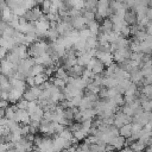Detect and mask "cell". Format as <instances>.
<instances>
[{
	"label": "cell",
	"mask_w": 152,
	"mask_h": 152,
	"mask_svg": "<svg viewBox=\"0 0 152 152\" xmlns=\"http://www.w3.org/2000/svg\"><path fill=\"white\" fill-rule=\"evenodd\" d=\"M78 110H80V113H81L82 121H84V120H93V119L96 116V112H95L94 108H90V109H83V110L78 109ZM82 121H81V122H82Z\"/></svg>",
	"instance_id": "cell-18"
},
{
	"label": "cell",
	"mask_w": 152,
	"mask_h": 152,
	"mask_svg": "<svg viewBox=\"0 0 152 152\" xmlns=\"http://www.w3.org/2000/svg\"><path fill=\"white\" fill-rule=\"evenodd\" d=\"M129 56H131V50L128 48H126V49H118V50H115L113 52V61H115L116 63L121 64L125 61L129 59Z\"/></svg>",
	"instance_id": "cell-4"
},
{
	"label": "cell",
	"mask_w": 152,
	"mask_h": 152,
	"mask_svg": "<svg viewBox=\"0 0 152 152\" xmlns=\"http://www.w3.org/2000/svg\"><path fill=\"white\" fill-rule=\"evenodd\" d=\"M18 109L17 106H7L5 108V118L8 120H14V113Z\"/></svg>",
	"instance_id": "cell-31"
},
{
	"label": "cell",
	"mask_w": 152,
	"mask_h": 152,
	"mask_svg": "<svg viewBox=\"0 0 152 152\" xmlns=\"http://www.w3.org/2000/svg\"><path fill=\"white\" fill-rule=\"evenodd\" d=\"M36 1L34 0H24V4H23V7L28 11V10H32L33 7H36Z\"/></svg>",
	"instance_id": "cell-43"
},
{
	"label": "cell",
	"mask_w": 152,
	"mask_h": 152,
	"mask_svg": "<svg viewBox=\"0 0 152 152\" xmlns=\"http://www.w3.org/2000/svg\"><path fill=\"white\" fill-rule=\"evenodd\" d=\"M10 144L8 142H4L2 140H0V151H7L10 148Z\"/></svg>",
	"instance_id": "cell-47"
},
{
	"label": "cell",
	"mask_w": 152,
	"mask_h": 152,
	"mask_svg": "<svg viewBox=\"0 0 152 152\" xmlns=\"http://www.w3.org/2000/svg\"><path fill=\"white\" fill-rule=\"evenodd\" d=\"M86 69L91 70V72H93L94 75H101V74L104 71V65H103L97 58L93 57V58L90 59V62L88 63V65L86 66Z\"/></svg>",
	"instance_id": "cell-5"
},
{
	"label": "cell",
	"mask_w": 152,
	"mask_h": 152,
	"mask_svg": "<svg viewBox=\"0 0 152 152\" xmlns=\"http://www.w3.org/2000/svg\"><path fill=\"white\" fill-rule=\"evenodd\" d=\"M7 152H19V151H18L17 148H14V147L12 146V147H10V148L7 150Z\"/></svg>",
	"instance_id": "cell-52"
},
{
	"label": "cell",
	"mask_w": 152,
	"mask_h": 152,
	"mask_svg": "<svg viewBox=\"0 0 152 152\" xmlns=\"http://www.w3.org/2000/svg\"><path fill=\"white\" fill-rule=\"evenodd\" d=\"M7 26H8V24H7V23H6V21H5V20H4L1 17H0V34L2 33V31H4V30L7 27Z\"/></svg>",
	"instance_id": "cell-48"
},
{
	"label": "cell",
	"mask_w": 152,
	"mask_h": 152,
	"mask_svg": "<svg viewBox=\"0 0 152 152\" xmlns=\"http://www.w3.org/2000/svg\"><path fill=\"white\" fill-rule=\"evenodd\" d=\"M14 121H17L18 124H23V125H27L31 122L30 119V114L27 112V109H17L14 113Z\"/></svg>",
	"instance_id": "cell-7"
},
{
	"label": "cell",
	"mask_w": 152,
	"mask_h": 152,
	"mask_svg": "<svg viewBox=\"0 0 152 152\" xmlns=\"http://www.w3.org/2000/svg\"><path fill=\"white\" fill-rule=\"evenodd\" d=\"M132 82L127 78V80H122V81H119V83H118V86L115 87L116 88V90L120 93V94H124L127 89H128V87H129V84H131Z\"/></svg>",
	"instance_id": "cell-29"
},
{
	"label": "cell",
	"mask_w": 152,
	"mask_h": 152,
	"mask_svg": "<svg viewBox=\"0 0 152 152\" xmlns=\"http://www.w3.org/2000/svg\"><path fill=\"white\" fill-rule=\"evenodd\" d=\"M46 37L50 39V42H51V43H53V42H56V40L58 39L59 33H58V31L56 30V27H50V30L48 31Z\"/></svg>",
	"instance_id": "cell-32"
},
{
	"label": "cell",
	"mask_w": 152,
	"mask_h": 152,
	"mask_svg": "<svg viewBox=\"0 0 152 152\" xmlns=\"http://www.w3.org/2000/svg\"><path fill=\"white\" fill-rule=\"evenodd\" d=\"M118 83H119V81L114 77H103V80H102V86H104L107 89L115 88L118 86Z\"/></svg>",
	"instance_id": "cell-27"
},
{
	"label": "cell",
	"mask_w": 152,
	"mask_h": 152,
	"mask_svg": "<svg viewBox=\"0 0 152 152\" xmlns=\"http://www.w3.org/2000/svg\"><path fill=\"white\" fill-rule=\"evenodd\" d=\"M145 27H146L145 32H146L147 34H151V36H152V20H150V21H148V24H147Z\"/></svg>",
	"instance_id": "cell-49"
},
{
	"label": "cell",
	"mask_w": 152,
	"mask_h": 152,
	"mask_svg": "<svg viewBox=\"0 0 152 152\" xmlns=\"http://www.w3.org/2000/svg\"><path fill=\"white\" fill-rule=\"evenodd\" d=\"M108 144L112 145L115 150H121L125 146V144H126V139L124 137H121V135H116V137L112 138Z\"/></svg>",
	"instance_id": "cell-13"
},
{
	"label": "cell",
	"mask_w": 152,
	"mask_h": 152,
	"mask_svg": "<svg viewBox=\"0 0 152 152\" xmlns=\"http://www.w3.org/2000/svg\"><path fill=\"white\" fill-rule=\"evenodd\" d=\"M53 74H55V77H56V78H61V80H64L65 82H66V81H68V78H69L68 71H66L64 68H62V66L57 68V69H56V71H55Z\"/></svg>",
	"instance_id": "cell-30"
},
{
	"label": "cell",
	"mask_w": 152,
	"mask_h": 152,
	"mask_svg": "<svg viewBox=\"0 0 152 152\" xmlns=\"http://www.w3.org/2000/svg\"><path fill=\"white\" fill-rule=\"evenodd\" d=\"M48 80V75L45 72L39 74L37 76H34V86H43Z\"/></svg>",
	"instance_id": "cell-37"
},
{
	"label": "cell",
	"mask_w": 152,
	"mask_h": 152,
	"mask_svg": "<svg viewBox=\"0 0 152 152\" xmlns=\"http://www.w3.org/2000/svg\"><path fill=\"white\" fill-rule=\"evenodd\" d=\"M132 122V118L124 114L121 110L120 112H116L114 114V122H113V126H115L116 128H120L121 126L126 125V124H131Z\"/></svg>",
	"instance_id": "cell-6"
},
{
	"label": "cell",
	"mask_w": 152,
	"mask_h": 152,
	"mask_svg": "<svg viewBox=\"0 0 152 152\" xmlns=\"http://www.w3.org/2000/svg\"><path fill=\"white\" fill-rule=\"evenodd\" d=\"M150 61H151V63H152V55L150 56Z\"/></svg>",
	"instance_id": "cell-54"
},
{
	"label": "cell",
	"mask_w": 152,
	"mask_h": 152,
	"mask_svg": "<svg viewBox=\"0 0 152 152\" xmlns=\"http://www.w3.org/2000/svg\"><path fill=\"white\" fill-rule=\"evenodd\" d=\"M51 82H52V84H53L55 87H57V88L61 89V90H63V89L65 88V86H66V82H65L64 80L56 78V77H53V78L51 80Z\"/></svg>",
	"instance_id": "cell-38"
},
{
	"label": "cell",
	"mask_w": 152,
	"mask_h": 152,
	"mask_svg": "<svg viewBox=\"0 0 152 152\" xmlns=\"http://www.w3.org/2000/svg\"><path fill=\"white\" fill-rule=\"evenodd\" d=\"M61 138H63L64 140H66V141H71V140H74V135H72V132L69 129V128H64L59 134H58Z\"/></svg>",
	"instance_id": "cell-35"
},
{
	"label": "cell",
	"mask_w": 152,
	"mask_h": 152,
	"mask_svg": "<svg viewBox=\"0 0 152 152\" xmlns=\"http://www.w3.org/2000/svg\"><path fill=\"white\" fill-rule=\"evenodd\" d=\"M88 30L90 31V36L93 37H97V34L100 33V24L96 20H93L88 24Z\"/></svg>",
	"instance_id": "cell-23"
},
{
	"label": "cell",
	"mask_w": 152,
	"mask_h": 152,
	"mask_svg": "<svg viewBox=\"0 0 152 152\" xmlns=\"http://www.w3.org/2000/svg\"><path fill=\"white\" fill-rule=\"evenodd\" d=\"M0 88H1V91H10L11 90L10 78L2 74H0Z\"/></svg>",
	"instance_id": "cell-22"
},
{
	"label": "cell",
	"mask_w": 152,
	"mask_h": 152,
	"mask_svg": "<svg viewBox=\"0 0 152 152\" xmlns=\"http://www.w3.org/2000/svg\"><path fill=\"white\" fill-rule=\"evenodd\" d=\"M20 99H23V93L11 88V90L8 91V97H7V101H8V102H12V103H17V102H18Z\"/></svg>",
	"instance_id": "cell-16"
},
{
	"label": "cell",
	"mask_w": 152,
	"mask_h": 152,
	"mask_svg": "<svg viewBox=\"0 0 152 152\" xmlns=\"http://www.w3.org/2000/svg\"><path fill=\"white\" fill-rule=\"evenodd\" d=\"M114 44V46H115V49L118 50V49H126V48H128L129 46V40L127 39V38H125V37H119L118 38V40L115 42V43H113Z\"/></svg>",
	"instance_id": "cell-26"
},
{
	"label": "cell",
	"mask_w": 152,
	"mask_h": 152,
	"mask_svg": "<svg viewBox=\"0 0 152 152\" xmlns=\"http://www.w3.org/2000/svg\"><path fill=\"white\" fill-rule=\"evenodd\" d=\"M118 131H119V135L124 137L125 139H128L131 137V134H132V125L131 124H126V125L121 126L120 128H118Z\"/></svg>",
	"instance_id": "cell-19"
},
{
	"label": "cell",
	"mask_w": 152,
	"mask_h": 152,
	"mask_svg": "<svg viewBox=\"0 0 152 152\" xmlns=\"http://www.w3.org/2000/svg\"><path fill=\"white\" fill-rule=\"evenodd\" d=\"M11 51H13L14 53H17L21 59H25V58L30 57V56H28V51H27V46H26V45H24V44L15 45Z\"/></svg>",
	"instance_id": "cell-12"
},
{
	"label": "cell",
	"mask_w": 152,
	"mask_h": 152,
	"mask_svg": "<svg viewBox=\"0 0 152 152\" xmlns=\"http://www.w3.org/2000/svg\"><path fill=\"white\" fill-rule=\"evenodd\" d=\"M78 36H80V38H81V39L87 40V38H89V37H90V31L88 30V27H84V28H82V30H80V31H78Z\"/></svg>",
	"instance_id": "cell-41"
},
{
	"label": "cell",
	"mask_w": 152,
	"mask_h": 152,
	"mask_svg": "<svg viewBox=\"0 0 152 152\" xmlns=\"http://www.w3.org/2000/svg\"><path fill=\"white\" fill-rule=\"evenodd\" d=\"M91 58L93 57L88 53V51L82 52V53H77V64L81 66H87Z\"/></svg>",
	"instance_id": "cell-15"
},
{
	"label": "cell",
	"mask_w": 152,
	"mask_h": 152,
	"mask_svg": "<svg viewBox=\"0 0 152 152\" xmlns=\"http://www.w3.org/2000/svg\"><path fill=\"white\" fill-rule=\"evenodd\" d=\"M34 1H36V5H37V6H39V5H42V4H43V1H44V0H34Z\"/></svg>",
	"instance_id": "cell-53"
},
{
	"label": "cell",
	"mask_w": 152,
	"mask_h": 152,
	"mask_svg": "<svg viewBox=\"0 0 152 152\" xmlns=\"http://www.w3.org/2000/svg\"><path fill=\"white\" fill-rule=\"evenodd\" d=\"M95 58H97L104 66L113 63V53L109 51H97L95 55Z\"/></svg>",
	"instance_id": "cell-9"
},
{
	"label": "cell",
	"mask_w": 152,
	"mask_h": 152,
	"mask_svg": "<svg viewBox=\"0 0 152 152\" xmlns=\"http://www.w3.org/2000/svg\"><path fill=\"white\" fill-rule=\"evenodd\" d=\"M97 1H109V0H97Z\"/></svg>",
	"instance_id": "cell-55"
},
{
	"label": "cell",
	"mask_w": 152,
	"mask_h": 152,
	"mask_svg": "<svg viewBox=\"0 0 152 152\" xmlns=\"http://www.w3.org/2000/svg\"><path fill=\"white\" fill-rule=\"evenodd\" d=\"M142 80H144V77H142V74H141L140 69H138V70H135V71H133V72L129 74V81L132 83H134V84L141 83Z\"/></svg>",
	"instance_id": "cell-21"
},
{
	"label": "cell",
	"mask_w": 152,
	"mask_h": 152,
	"mask_svg": "<svg viewBox=\"0 0 152 152\" xmlns=\"http://www.w3.org/2000/svg\"><path fill=\"white\" fill-rule=\"evenodd\" d=\"M82 17L84 18L86 20V24L88 25L90 21L95 20V13L91 12V11H86V10H82Z\"/></svg>",
	"instance_id": "cell-33"
},
{
	"label": "cell",
	"mask_w": 152,
	"mask_h": 152,
	"mask_svg": "<svg viewBox=\"0 0 152 152\" xmlns=\"http://www.w3.org/2000/svg\"><path fill=\"white\" fill-rule=\"evenodd\" d=\"M151 118H152V112H141L140 114H135V115H133V118H132V122H137V124H139L140 126H145L150 120H151Z\"/></svg>",
	"instance_id": "cell-8"
},
{
	"label": "cell",
	"mask_w": 152,
	"mask_h": 152,
	"mask_svg": "<svg viewBox=\"0 0 152 152\" xmlns=\"http://www.w3.org/2000/svg\"><path fill=\"white\" fill-rule=\"evenodd\" d=\"M44 71H45V69H44L43 65H40V64H34V65L31 68V70H30V75H31V76H37V75H39V74H43Z\"/></svg>",
	"instance_id": "cell-34"
},
{
	"label": "cell",
	"mask_w": 152,
	"mask_h": 152,
	"mask_svg": "<svg viewBox=\"0 0 152 152\" xmlns=\"http://www.w3.org/2000/svg\"><path fill=\"white\" fill-rule=\"evenodd\" d=\"M39 131H40L44 135H52V134H55L53 122H52V121L42 120V121L39 122Z\"/></svg>",
	"instance_id": "cell-10"
},
{
	"label": "cell",
	"mask_w": 152,
	"mask_h": 152,
	"mask_svg": "<svg viewBox=\"0 0 152 152\" xmlns=\"http://www.w3.org/2000/svg\"><path fill=\"white\" fill-rule=\"evenodd\" d=\"M15 106L18 107V109H27L28 101H26L25 99H20V100L17 102V104H15Z\"/></svg>",
	"instance_id": "cell-45"
},
{
	"label": "cell",
	"mask_w": 152,
	"mask_h": 152,
	"mask_svg": "<svg viewBox=\"0 0 152 152\" xmlns=\"http://www.w3.org/2000/svg\"><path fill=\"white\" fill-rule=\"evenodd\" d=\"M34 142L38 152H45L52 150V139L50 138H34Z\"/></svg>",
	"instance_id": "cell-3"
},
{
	"label": "cell",
	"mask_w": 152,
	"mask_h": 152,
	"mask_svg": "<svg viewBox=\"0 0 152 152\" xmlns=\"http://www.w3.org/2000/svg\"><path fill=\"white\" fill-rule=\"evenodd\" d=\"M86 42H87V48H88V50H90V49H96L97 45H99L97 37H93V36H90L89 38H87Z\"/></svg>",
	"instance_id": "cell-36"
},
{
	"label": "cell",
	"mask_w": 152,
	"mask_h": 152,
	"mask_svg": "<svg viewBox=\"0 0 152 152\" xmlns=\"http://www.w3.org/2000/svg\"><path fill=\"white\" fill-rule=\"evenodd\" d=\"M72 135H74V139L75 140H83V139H86L87 137H88V134L87 133H84L81 128L80 129H77V131H75V132H72Z\"/></svg>",
	"instance_id": "cell-40"
},
{
	"label": "cell",
	"mask_w": 152,
	"mask_h": 152,
	"mask_svg": "<svg viewBox=\"0 0 152 152\" xmlns=\"http://www.w3.org/2000/svg\"><path fill=\"white\" fill-rule=\"evenodd\" d=\"M7 50L5 49V48H2V46H0V61L1 59H4L5 57H6V55H7Z\"/></svg>",
	"instance_id": "cell-50"
},
{
	"label": "cell",
	"mask_w": 152,
	"mask_h": 152,
	"mask_svg": "<svg viewBox=\"0 0 152 152\" xmlns=\"http://www.w3.org/2000/svg\"><path fill=\"white\" fill-rule=\"evenodd\" d=\"M124 20L128 26H133L137 24V13L134 12V10H128L126 11L125 15H124Z\"/></svg>",
	"instance_id": "cell-14"
},
{
	"label": "cell",
	"mask_w": 152,
	"mask_h": 152,
	"mask_svg": "<svg viewBox=\"0 0 152 152\" xmlns=\"http://www.w3.org/2000/svg\"><path fill=\"white\" fill-rule=\"evenodd\" d=\"M120 152H134L129 146H127V147H125V148H121L120 150Z\"/></svg>",
	"instance_id": "cell-51"
},
{
	"label": "cell",
	"mask_w": 152,
	"mask_h": 152,
	"mask_svg": "<svg viewBox=\"0 0 152 152\" xmlns=\"http://www.w3.org/2000/svg\"><path fill=\"white\" fill-rule=\"evenodd\" d=\"M100 30L103 31V32H107V33L110 32V31H113V23H112V20L109 18L102 19V23L100 25Z\"/></svg>",
	"instance_id": "cell-25"
},
{
	"label": "cell",
	"mask_w": 152,
	"mask_h": 152,
	"mask_svg": "<svg viewBox=\"0 0 152 152\" xmlns=\"http://www.w3.org/2000/svg\"><path fill=\"white\" fill-rule=\"evenodd\" d=\"M129 147H131L134 152H145V150L147 148L146 145H145L142 141H140V140H135V141H133V142L129 145Z\"/></svg>",
	"instance_id": "cell-28"
},
{
	"label": "cell",
	"mask_w": 152,
	"mask_h": 152,
	"mask_svg": "<svg viewBox=\"0 0 152 152\" xmlns=\"http://www.w3.org/2000/svg\"><path fill=\"white\" fill-rule=\"evenodd\" d=\"M144 53L142 52H131V56H129V59L132 61H135V62H139V63H142V59H144Z\"/></svg>",
	"instance_id": "cell-39"
},
{
	"label": "cell",
	"mask_w": 152,
	"mask_h": 152,
	"mask_svg": "<svg viewBox=\"0 0 152 152\" xmlns=\"http://www.w3.org/2000/svg\"><path fill=\"white\" fill-rule=\"evenodd\" d=\"M100 89H101V87H99V86H96V84H94V83H90V84H88V87H87V90H88L89 93L96 94V95L99 94Z\"/></svg>",
	"instance_id": "cell-42"
},
{
	"label": "cell",
	"mask_w": 152,
	"mask_h": 152,
	"mask_svg": "<svg viewBox=\"0 0 152 152\" xmlns=\"http://www.w3.org/2000/svg\"><path fill=\"white\" fill-rule=\"evenodd\" d=\"M70 24H71L72 28L77 30V31L84 28L86 25H87L84 18L82 17V14H81V15H77V17H74V18H70Z\"/></svg>",
	"instance_id": "cell-11"
},
{
	"label": "cell",
	"mask_w": 152,
	"mask_h": 152,
	"mask_svg": "<svg viewBox=\"0 0 152 152\" xmlns=\"http://www.w3.org/2000/svg\"><path fill=\"white\" fill-rule=\"evenodd\" d=\"M83 66L78 65V64H75L74 66H71L69 70H68V75L69 77H81L82 74H83Z\"/></svg>",
	"instance_id": "cell-17"
},
{
	"label": "cell",
	"mask_w": 152,
	"mask_h": 152,
	"mask_svg": "<svg viewBox=\"0 0 152 152\" xmlns=\"http://www.w3.org/2000/svg\"><path fill=\"white\" fill-rule=\"evenodd\" d=\"M75 152H90V151H89V145L86 144V142H83V144H81V145H77Z\"/></svg>",
	"instance_id": "cell-44"
},
{
	"label": "cell",
	"mask_w": 152,
	"mask_h": 152,
	"mask_svg": "<svg viewBox=\"0 0 152 152\" xmlns=\"http://www.w3.org/2000/svg\"><path fill=\"white\" fill-rule=\"evenodd\" d=\"M48 46H49V43H46L43 39H38L34 43L28 45V48H27L28 56L32 57V58L40 57V56H43L44 53L48 52Z\"/></svg>",
	"instance_id": "cell-1"
},
{
	"label": "cell",
	"mask_w": 152,
	"mask_h": 152,
	"mask_svg": "<svg viewBox=\"0 0 152 152\" xmlns=\"http://www.w3.org/2000/svg\"><path fill=\"white\" fill-rule=\"evenodd\" d=\"M0 74L6 75L8 78H13L15 74V66L6 58H4L0 61Z\"/></svg>",
	"instance_id": "cell-2"
},
{
	"label": "cell",
	"mask_w": 152,
	"mask_h": 152,
	"mask_svg": "<svg viewBox=\"0 0 152 152\" xmlns=\"http://www.w3.org/2000/svg\"><path fill=\"white\" fill-rule=\"evenodd\" d=\"M8 62H11L15 68L19 65V63L21 62V58L17 55V53H14L13 51H10V52H7V55H6V57H5Z\"/></svg>",
	"instance_id": "cell-24"
},
{
	"label": "cell",
	"mask_w": 152,
	"mask_h": 152,
	"mask_svg": "<svg viewBox=\"0 0 152 152\" xmlns=\"http://www.w3.org/2000/svg\"><path fill=\"white\" fill-rule=\"evenodd\" d=\"M0 46L5 48L7 51H11L15 46V43H14L13 38H4V37H0Z\"/></svg>",
	"instance_id": "cell-20"
},
{
	"label": "cell",
	"mask_w": 152,
	"mask_h": 152,
	"mask_svg": "<svg viewBox=\"0 0 152 152\" xmlns=\"http://www.w3.org/2000/svg\"><path fill=\"white\" fill-rule=\"evenodd\" d=\"M25 83L28 87H33L34 86V76H27L25 78Z\"/></svg>",
	"instance_id": "cell-46"
}]
</instances>
